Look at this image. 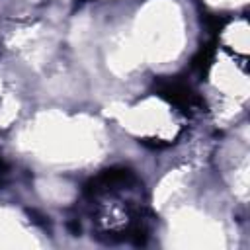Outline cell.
I'll use <instances>...</instances> for the list:
<instances>
[{
  "instance_id": "cell-1",
  "label": "cell",
  "mask_w": 250,
  "mask_h": 250,
  "mask_svg": "<svg viewBox=\"0 0 250 250\" xmlns=\"http://www.w3.org/2000/svg\"><path fill=\"white\" fill-rule=\"evenodd\" d=\"M154 90L158 96L166 98L170 104L182 107L188 113L203 109V100L182 78H158L154 80Z\"/></svg>"
},
{
  "instance_id": "cell-2",
  "label": "cell",
  "mask_w": 250,
  "mask_h": 250,
  "mask_svg": "<svg viewBox=\"0 0 250 250\" xmlns=\"http://www.w3.org/2000/svg\"><path fill=\"white\" fill-rule=\"evenodd\" d=\"M215 45H217V41L213 39L211 43L203 45V47L197 51V55L191 59V68H193L195 72H199L201 76H205L207 70H209V66H211V61H213V55H215Z\"/></svg>"
},
{
  "instance_id": "cell-3",
  "label": "cell",
  "mask_w": 250,
  "mask_h": 250,
  "mask_svg": "<svg viewBox=\"0 0 250 250\" xmlns=\"http://www.w3.org/2000/svg\"><path fill=\"white\" fill-rule=\"evenodd\" d=\"M201 20L205 21V25H207V29H209L211 33H217V31H221V29H223V25L227 23V20H225V18H221V16H211V14L203 16Z\"/></svg>"
}]
</instances>
